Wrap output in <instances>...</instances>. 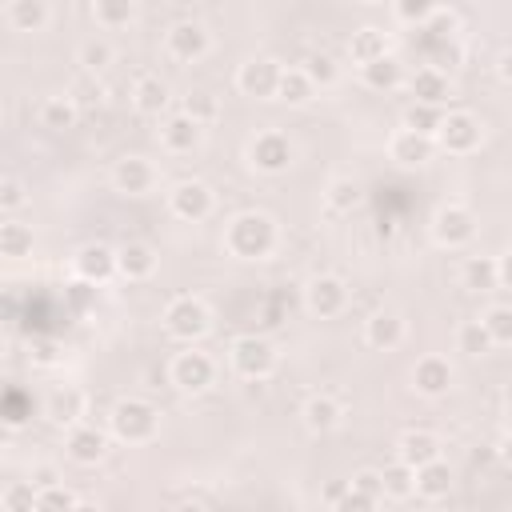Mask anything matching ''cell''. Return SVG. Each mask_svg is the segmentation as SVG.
Returning <instances> with one entry per match:
<instances>
[{"instance_id": "2e32d148", "label": "cell", "mask_w": 512, "mask_h": 512, "mask_svg": "<svg viewBox=\"0 0 512 512\" xmlns=\"http://www.w3.org/2000/svg\"><path fill=\"white\" fill-rule=\"evenodd\" d=\"M64 452H68L72 464L92 468V464H100V460L108 456V436H104L100 428H84V424H76V428L68 432V440H64Z\"/></svg>"}, {"instance_id": "5bb4252c", "label": "cell", "mask_w": 512, "mask_h": 512, "mask_svg": "<svg viewBox=\"0 0 512 512\" xmlns=\"http://www.w3.org/2000/svg\"><path fill=\"white\" fill-rule=\"evenodd\" d=\"M76 276L88 280V284H104V280L120 276L116 248H108V244H84V248L76 252Z\"/></svg>"}, {"instance_id": "44dd1931", "label": "cell", "mask_w": 512, "mask_h": 512, "mask_svg": "<svg viewBox=\"0 0 512 512\" xmlns=\"http://www.w3.org/2000/svg\"><path fill=\"white\" fill-rule=\"evenodd\" d=\"M116 260L124 280H148L156 272V248L144 240H128L124 248H116Z\"/></svg>"}, {"instance_id": "f1b7e54d", "label": "cell", "mask_w": 512, "mask_h": 512, "mask_svg": "<svg viewBox=\"0 0 512 512\" xmlns=\"http://www.w3.org/2000/svg\"><path fill=\"white\" fill-rule=\"evenodd\" d=\"M460 280H464V288H472V292H492V288H500L496 260H488V256H468L464 268H460Z\"/></svg>"}, {"instance_id": "f5cc1de1", "label": "cell", "mask_w": 512, "mask_h": 512, "mask_svg": "<svg viewBox=\"0 0 512 512\" xmlns=\"http://www.w3.org/2000/svg\"><path fill=\"white\" fill-rule=\"evenodd\" d=\"M496 76H500L504 84H512V48L500 52V60H496Z\"/></svg>"}, {"instance_id": "ee69618b", "label": "cell", "mask_w": 512, "mask_h": 512, "mask_svg": "<svg viewBox=\"0 0 512 512\" xmlns=\"http://www.w3.org/2000/svg\"><path fill=\"white\" fill-rule=\"evenodd\" d=\"M76 496L64 488V484H52V488H40L36 492V512H76Z\"/></svg>"}, {"instance_id": "6f0895ef", "label": "cell", "mask_w": 512, "mask_h": 512, "mask_svg": "<svg viewBox=\"0 0 512 512\" xmlns=\"http://www.w3.org/2000/svg\"><path fill=\"white\" fill-rule=\"evenodd\" d=\"M76 512H100V508H96V504H84V500H80V504H76Z\"/></svg>"}, {"instance_id": "4316f807", "label": "cell", "mask_w": 512, "mask_h": 512, "mask_svg": "<svg viewBox=\"0 0 512 512\" xmlns=\"http://www.w3.org/2000/svg\"><path fill=\"white\" fill-rule=\"evenodd\" d=\"M132 104L144 116H160L168 108V84L160 76H140L136 88H132Z\"/></svg>"}, {"instance_id": "681fc988", "label": "cell", "mask_w": 512, "mask_h": 512, "mask_svg": "<svg viewBox=\"0 0 512 512\" xmlns=\"http://www.w3.org/2000/svg\"><path fill=\"white\" fill-rule=\"evenodd\" d=\"M348 488H352V480H332L328 488H324V504L332 508V504H340L344 496H348Z\"/></svg>"}, {"instance_id": "83f0119b", "label": "cell", "mask_w": 512, "mask_h": 512, "mask_svg": "<svg viewBox=\"0 0 512 512\" xmlns=\"http://www.w3.org/2000/svg\"><path fill=\"white\" fill-rule=\"evenodd\" d=\"M416 492L424 500H444L452 492V468L444 460H432V464L416 468Z\"/></svg>"}, {"instance_id": "c3c4849f", "label": "cell", "mask_w": 512, "mask_h": 512, "mask_svg": "<svg viewBox=\"0 0 512 512\" xmlns=\"http://www.w3.org/2000/svg\"><path fill=\"white\" fill-rule=\"evenodd\" d=\"M332 512H376V500L364 496V492H356V488H348V496L340 504H332Z\"/></svg>"}, {"instance_id": "5b68a950", "label": "cell", "mask_w": 512, "mask_h": 512, "mask_svg": "<svg viewBox=\"0 0 512 512\" xmlns=\"http://www.w3.org/2000/svg\"><path fill=\"white\" fill-rule=\"evenodd\" d=\"M480 140H484V128L472 112H464V108L444 112V124L436 132V148H444L448 156H468L480 148Z\"/></svg>"}, {"instance_id": "60d3db41", "label": "cell", "mask_w": 512, "mask_h": 512, "mask_svg": "<svg viewBox=\"0 0 512 512\" xmlns=\"http://www.w3.org/2000/svg\"><path fill=\"white\" fill-rule=\"evenodd\" d=\"M492 336V344H512V304H492L480 320Z\"/></svg>"}, {"instance_id": "d590c367", "label": "cell", "mask_w": 512, "mask_h": 512, "mask_svg": "<svg viewBox=\"0 0 512 512\" xmlns=\"http://www.w3.org/2000/svg\"><path fill=\"white\" fill-rule=\"evenodd\" d=\"M312 80L304 76V68H284V76H280V92H276V100H284V104H308L312 100Z\"/></svg>"}, {"instance_id": "e0dca14e", "label": "cell", "mask_w": 512, "mask_h": 512, "mask_svg": "<svg viewBox=\"0 0 512 512\" xmlns=\"http://www.w3.org/2000/svg\"><path fill=\"white\" fill-rule=\"evenodd\" d=\"M112 184H116V192H124V196H144V192H152L156 172H152V164H148L144 156H124V160H116V168H112Z\"/></svg>"}, {"instance_id": "bcb514c9", "label": "cell", "mask_w": 512, "mask_h": 512, "mask_svg": "<svg viewBox=\"0 0 512 512\" xmlns=\"http://www.w3.org/2000/svg\"><path fill=\"white\" fill-rule=\"evenodd\" d=\"M24 200H28V196H24V184H20L16 176H4V180H0V208L12 216V212L24 204Z\"/></svg>"}, {"instance_id": "74e56055", "label": "cell", "mask_w": 512, "mask_h": 512, "mask_svg": "<svg viewBox=\"0 0 512 512\" xmlns=\"http://www.w3.org/2000/svg\"><path fill=\"white\" fill-rule=\"evenodd\" d=\"M28 252H32V228H28V224H16V220L0 224V256L20 260V256H28Z\"/></svg>"}, {"instance_id": "6da1fadb", "label": "cell", "mask_w": 512, "mask_h": 512, "mask_svg": "<svg viewBox=\"0 0 512 512\" xmlns=\"http://www.w3.org/2000/svg\"><path fill=\"white\" fill-rule=\"evenodd\" d=\"M224 248L240 260H264L276 248V220L268 212H240L224 228Z\"/></svg>"}, {"instance_id": "ac0fdd59", "label": "cell", "mask_w": 512, "mask_h": 512, "mask_svg": "<svg viewBox=\"0 0 512 512\" xmlns=\"http://www.w3.org/2000/svg\"><path fill=\"white\" fill-rule=\"evenodd\" d=\"M412 388H416L420 396H428V400L444 396V392L452 388V364H448L444 356H424V360H416V368H412Z\"/></svg>"}, {"instance_id": "ffe728a7", "label": "cell", "mask_w": 512, "mask_h": 512, "mask_svg": "<svg viewBox=\"0 0 512 512\" xmlns=\"http://www.w3.org/2000/svg\"><path fill=\"white\" fill-rule=\"evenodd\" d=\"M396 460L408 464V468H424V464L440 460V440L432 432H424V428H412V432H404L396 440Z\"/></svg>"}, {"instance_id": "30bf717a", "label": "cell", "mask_w": 512, "mask_h": 512, "mask_svg": "<svg viewBox=\"0 0 512 512\" xmlns=\"http://www.w3.org/2000/svg\"><path fill=\"white\" fill-rule=\"evenodd\" d=\"M248 160H252L256 172H268V176L288 172V164H292V140L284 132H260L252 140V148H248Z\"/></svg>"}, {"instance_id": "603a6c76", "label": "cell", "mask_w": 512, "mask_h": 512, "mask_svg": "<svg viewBox=\"0 0 512 512\" xmlns=\"http://www.w3.org/2000/svg\"><path fill=\"white\" fill-rule=\"evenodd\" d=\"M364 340H368L372 348H380V352H392V348L404 344V320H400L396 312H376V316H368V324H364Z\"/></svg>"}, {"instance_id": "277c9868", "label": "cell", "mask_w": 512, "mask_h": 512, "mask_svg": "<svg viewBox=\"0 0 512 512\" xmlns=\"http://www.w3.org/2000/svg\"><path fill=\"white\" fill-rule=\"evenodd\" d=\"M164 328H168V336L192 344V340H200V336L212 328V316H208L204 300H196V296H176V300L164 308Z\"/></svg>"}, {"instance_id": "7bdbcfd3", "label": "cell", "mask_w": 512, "mask_h": 512, "mask_svg": "<svg viewBox=\"0 0 512 512\" xmlns=\"http://www.w3.org/2000/svg\"><path fill=\"white\" fill-rule=\"evenodd\" d=\"M36 484L32 480H16L4 488V512H36Z\"/></svg>"}, {"instance_id": "ab89813d", "label": "cell", "mask_w": 512, "mask_h": 512, "mask_svg": "<svg viewBox=\"0 0 512 512\" xmlns=\"http://www.w3.org/2000/svg\"><path fill=\"white\" fill-rule=\"evenodd\" d=\"M360 200H364V192H360V184L352 176H340V180L328 184V208L332 212H352Z\"/></svg>"}, {"instance_id": "8fae6325", "label": "cell", "mask_w": 512, "mask_h": 512, "mask_svg": "<svg viewBox=\"0 0 512 512\" xmlns=\"http://www.w3.org/2000/svg\"><path fill=\"white\" fill-rule=\"evenodd\" d=\"M304 304L312 316H340L348 308V288L340 276H312L308 288H304Z\"/></svg>"}, {"instance_id": "7402d4cb", "label": "cell", "mask_w": 512, "mask_h": 512, "mask_svg": "<svg viewBox=\"0 0 512 512\" xmlns=\"http://www.w3.org/2000/svg\"><path fill=\"white\" fill-rule=\"evenodd\" d=\"M348 56H352L360 68L384 60V56H388V32H380V28H372V24L356 28L352 40H348Z\"/></svg>"}, {"instance_id": "9c48e42d", "label": "cell", "mask_w": 512, "mask_h": 512, "mask_svg": "<svg viewBox=\"0 0 512 512\" xmlns=\"http://www.w3.org/2000/svg\"><path fill=\"white\" fill-rule=\"evenodd\" d=\"M168 376H172V384H176L180 392L196 396V392H204V388H208V384L216 380V364H212V360H208L204 352L188 348V352H180V356L172 360Z\"/></svg>"}, {"instance_id": "f6af8a7d", "label": "cell", "mask_w": 512, "mask_h": 512, "mask_svg": "<svg viewBox=\"0 0 512 512\" xmlns=\"http://www.w3.org/2000/svg\"><path fill=\"white\" fill-rule=\"evenodd\" d=\"M112 64V48H108V40H84L80 44V68L84 72H104Z\"/></svg>"}, {"instance_id": "d6986e66", "label": "cell", "mask_w": 512, "mask_h": 512, "mask_svg": "<svg viewBox=\"0 0 512 512\" xmlns=\"http://www.w3.org/2000/svg\"><path fill=\"white\" fill-rule=\"evenodd\" d=\"M388 152H392V160H396V164H404V168H420V164H428V160L436 156V140H432V136H420V132L400 128V132L392 136Z\"/></svg>"}, {"instance_id": "8d00e7d4", "label": "cell", "mask_w": 512, "mask_h": 512, "mask_svg": "<svg viewBox=\"0 0 512 512\" xmlns=\"http://www.w3.org/2000/svg\"><path fill=\"white\" fill-rule=\"evenodd\" d=\"M76 104L68 100V96H52V100H44V108H40V124L44 128H52V132H64V128H72L76 124Z\"/></svg>"}, {"instance_id": "4dcf8cb0", "label": "cell", "mask_w": 512, "mask_h": 512, "mask_svg": "<svg viewBox=\"0 0 512 512\" xmlns=\"http://www.w3.org/2000/svg\"><path fill=\"white\" fill-rule=\"evenodd\" d=\"M380 480H384V496H388V500H408V496L416 492V468H408V464H400V460L384 464V468H380Z\"/></svg>"}, {"instance_id": "db71d44e", "label": "cell", "mask_w": 512, "mask_h": 512, "mask_svg": "<svg viewBox=\"0 0 512 512\" xmlns=\"http://www.w3.org/2000/svg\"><path fill=\"white\" fill-rule=\"evenodd\" d=\"M32 484H36V488H52V484H56V472H52V468H36V472H32Z\"/></svg>"}, {"instance_id": "4fadbf2b", "label": "cell", "mask_w": 512, "mask_h": 512, "mask_svg": "<svg viewBox=\"0 0 512 512\" xmlns=\"http://www.w3.org/2000/svg\"><path fill=\"white\" fill-rule=\"evenodd\" d=\"M408 92H412V100H416V104L444 108V100L452 96V80H448V72H444V68L424 64V68H416V72L408 76Z\"/></svg>"}, {"instance_id": "7c38bea8", "label": "cell", "mask_w": 512, "mask_h": 512, "mask_svg": "<svg viewBox=\"0 0 512 512\" xmlns=\"http://www.w3.org/2000/svg\"><path fill=\"white\" fill-rule=\"evenodd\" d=\"M168 208H172V216L196 224V220H204L212 212V188L200 184V180H180L172 188V196H168Z\"/></svg>"}, {"instance_id": "680465c9", "label": "cell", "mask_w": 512, "mask_h": 512, "mask_svg": "<svg viewBox=\"0 0 512 512\" xmlns=\"http://www.w3.org/2000/svg\"><path fill=\"white\" fill-rule=\"evenodd\" d=\"M504 424H508V432H512V404L504 408Z\"/></svg>"}, {"instance_id": "52a82bcc", "label": "cell", "mask_w": 512, "mask_h": 512, "mask_svg": "<svg viewBox=\"0 0 512 512\" xmlns=\"http://www.w3.org/2000/svg\"><path fill=\"white\" fill-rule=\"evenodd\" d=\"M164 48H168V56H172V60H180V64H196V60H204V56H208L212 36H208V28H204V24H196V20H180V24H172V28H168Z\"/></svg>"}, {"instance_id": "816d5d0a", "label": "cell", "mask_w": 512, "mask_h": 512, "mask_svg": "<svg viewBox=\"0 0 512 512\" xmlns=\"http://www.w3.org/2000/svg\"><path fill=\"white\" fill-rule=\"evenodd\" d=\"M496 272H500V288H512V252H504L496 260Z\"/></svg>"}, {"instance_id": "9a60e30c", "label": "cell", "mask_w": 512, "mask_h": 512, "mask_svg": "<svg viewBox=\"0 0 512 512\" xmlns=\"http://www.w3.org/2000/svg\"><path fill=\"white\" fill-rule=\"evenodd\" d=\"M84 408H88V400H84V392L72 388V384H60V388H52V392L44 396V416H48L52 424H60V428H76L80 416H84Z\"/></svg>"}, {"instance_id": "11a10c76", "label": "cell", "mask_w": 512, "mask_h": 512, "mask_svg": "<svg viewBox=\"0 0 512 512\" xmlns=\"http://www.w3.org/2000/svg\"><path fill=\"white\" fill-rule=\"evenodd\" d=\"M500 460H504V464L512 468V432H508V436L500 440Z\"/></svg>"}, {"instance_id": "b9f144b4", "label": "cell", "mask_w": 512, "mask_h": 512, "mask_svg": "<svg viewBox=\"0 0 512 512\" xmlns=\"http://www.w3.org/2000/svg\"><path fill=\"white\" fill-rule=\"evenodd\" d=\"M304 76L312 80V88H332V84L340 80V68H336V60H332L328 52H316V56H308V64H304Z\"/></svg>"}, {"instance_id": "d6a6232c", "label": "cell", "mask_w": 512, "mask_h": 512, "mask_svg": "<svg viewBox=\"0 0 512 512\" xmlns=\"http://www.w3.org/2000/svg\"><path fill=\"white\" fill-rule=\"evenodd\" d=\"M440 124H444V108L416 104V100L404 108V128H408V132H420V136H432V140H436Z\"/></svg>"}, {"instance_id": "f35d334b", "label": "cell", "mask_w": 512, "mask_h": 512, "mask_svg": "<svg viewBox=\"0 0 512 512\" xmlns=\"http://www.w3.org/2000/svg\"><path fill=\"white\" fill-rule=\"evenodd\" d=\"M456 348H460L464 356H484V352H492V336H488V328H484L480 320H468V324H460V332H456Z\"/></svg>"}, {"instance_id": "7dc6e473", "label": "cell", "mask_w": 512, "mask_h": 512, "mask_svg": "<svg viewBox=\"0 0 512 512\" xmlns=\"http://www.w3.org/2000/svg\"><path fill=\"white\" fill-rule=\"evenodd\" d=\"M352 488H356V492H364V496H372V500H380V496H384V480H380V472H376V468L356 472V476H352Z\"/></svg>"}, {"instance_id": "f907efd6", "label": "cell", "mask_w": 512, "mask_h": 512, "mask_svg": "<svg viewBox=\"0 0 512 512\" xmlns=\"http://www.w3.org/2000/svg\"><path fill=\"white\" fill-rule=\"evenodd\" d=\"M32 356H36V364H52V360H56V344L36 340V344H32Z\"/></svg>"}, {"instance_id": "ba28073f", "label": "cell", "mask_w": 512, "mask_h": 512, "mask_svg": "<svg viewBox=\"0 0 512 512\" xmlns=\"http://www.w3.org/2000/svg\"><path fill=\"white\" fill-rule=\"evenodd\" d=\"M280 76H284V68H280L276 60L256 56V60L240 64L236 84H240V92L252 96V100H276V92H280Z\"/></svg>"}, {"instance_id": "9f6ffc18", "label": "cell", "mask_w": 512, "mask_h": 512, "mask_svg": "<svg viewBox=\"0 0 512 512\" xmlns=\"http://www.w3.org/2000/svg\"><path fill=\"white\" fill-rule=\"evenodd\" d=\"M172 512H208V508H204L200 500H184V504H176Z\"/></svg>"}, {"instance_id": "1f68e13d", "label": "cell", "mask_w": 512, "mask_h": 512, "mask_svg": "<svg viewBox=\"0 0 512 512\" xmlns=\"http://www.w3.org/2000/svg\"><path fill=\"white\" fill-rule=\"evenodd\" d=\"M304 424H308V432H332L340 424V404L332 396H312L304 404Z\"/></svg>"}, {"instance_id": "836d02e7", "label": "cell", "mask_w": 512, "mask_h": 512, "mask_svg": "<svg viewBox=\"0 0 512 512\" xmlns=\"http://www.w3.org/2000/svg\"><path fill=\"white\" fill-rule=\"evenodd\" d=\"M92 20L100 28H124V24L136 20V4H128V0H96L92 4Z\"/></svg>"}, {"instance_id": "3957f363", "label": "cell", "mask_w": 512, "mask_h": 512, "mask_svg": "<svg viewBox=\"0 0 512 512\" xmlns=\"http://www.w3.org/2000/svg\"><path fill=\"white\" fill-rule=\"evenodd\" d=\"M232 368L244 380H268L276 372V344L264 336H236L232 340Z\"/></svg>"}, {"instance_id": "8992f818", "label": "cell", "mask_w": 512, "mask_h": 512, "mask_svg": "<svg viewBox=\"0 0 512 512\" xmlns=\"http://www.w3.org/2000/svg\"><path fill=\"white\" fill-rule=\"evenodd\" d=\"M432 236H436V244H444V248H464V244H472V236H476V216H472L464 204H444V208H436V216H432Z\"/></svg>"}, {"instance_id": "e575fe53", "label": "cell", "mask_w": 512, "mask_h": 512, "mask_svg": "<svg viewBox=\"0 0 512 512\" xmlns=\"http://www.w3.org/2000/svg\"><path fill=\"white\" fill-rule=\"evenodd\" d=\"M180 112L204 128V124H212V120L220 116V100H216L208 88H192V92L184 96V108H180Z\"/></svg>"}, {"instance_id": "cb8c5ba5", "label": "cell", "mask_w": 512, "mask_h": 512, "mask_svg": "<svg viewBox=\"0 0 512 512\" xmlns=\"http://www.w3.org/2000/svg\"><path fill=\"white\" fill-rule=\"evenodd\" d=\"M200 136H204V128H200L196 120H188L184 112L168 116L164 128H160V144H164L168 152H192V148L200 144Z\"/></svg>"}, {"instance_id": "484cf974", "label": "cell", "mask_w": 512, "mask_h": 512, "mask_svg": "<svg viewBox=\"0 0 512 512\" xmlns=\"http://www.w3.org/2000/svg\"><path fill=\"white\" fill-rule=\"evenodd\" d=\"M360 80L372 88V92H392V88H400L404 84V64H400V56H384V60H376V64H368V68H360Z\"/></svg>"}, {"instance_id": "f546056e", "label": "cell", "mask_w": 512, "mask_h": 512, "mask_svg": "<svg viewBox=\"0 0 512 512\" xmlns=\"http://www.w3.org/2000/svg\"><path fill=\"white\" fill-rule=\"evenodd\" d=\"M392 16H396L400 24H408V28L428 32L432 20L440 16V4H432V0H396V4H392Z\"/></svg>"}, {"instance_id": "d4e9b609", "label": "cell", "mask_w": 512, "mask_h": 512, "mask_svg": "<svg viewBox=\"0 0 512 512\" xmlns=\"http://www.w3.org/2000/svg\"><path fill=\"white\" fill-rule=\"evenodd\" d=\"M48 16H52V8H48L44 0H12V4L4 8V20H8L16 32H40V28L48 24Z\"/></svg>"}, {"instance_id": "7a4b0ae2", "label": "cell", "mask_w": 512, "mask_h": 512, "mask_svg": "<svg viewBox=\"0 0 512 512\" xmlns=\"http://www.w3.org/2000/svg\"><path fill=\"white\" fill-rule=\"evenodd\" d=\"M108 424H112V436L120 444H148L160 432V412L148 400H120L112 408Z\"/></svg>"}]
</instances>
